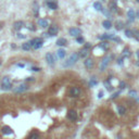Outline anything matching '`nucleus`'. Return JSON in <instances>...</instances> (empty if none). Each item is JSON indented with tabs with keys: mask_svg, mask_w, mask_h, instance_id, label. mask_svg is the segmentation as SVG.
Returning a JSON list of instances; mask_svg holds the SVG:
<instances>
[{
	"mask_svg": "<svg viewBox=\"0 0 139 139\" xmlns=\"http://www.w3.org/2000/svg\"><path fill=\"white\" fill-rule=\"evenodd\" d=\"M57 43V45L59 46V47H63V46H65L66 43H68V40H66L65 38H63V37H61V38L58 39L57 43Z\"/></svg>",
	"mask_w": 139,
	"mask_h": 139,
	"instance_id": "f3484780",
	"label": "nucleus"
},
{
	"mask_svg": "<svg viewBox=\"0 0 139 139\" xmlns=\"http://www.w3.org/2000/svg\"><path fill=\"white\" fill-rule=\"evenodd\" d=\"M65 54H66V51L64 49H59L57 51V55H58V58H59V59H64Z\"/></svg>",
	"mask_w": 139,
	"mask_h": 139,
	"instance_id": "6ab92c4d",
	"label": "nucleus"
},
{
	"mask_svg": "<svg viewBox=\"0 0 139 139\" xmlns=\"http://www.w3.org/2000/svg\"><path fill=\"white\" fill-rule=\"evenodd\" d=\"M28 137L31 138V139H37V138L40 137V134L37 133V131H33V133H31L28 135Z\"/></svg>",
	"mask_w": 139,
	"mask_h": 139,
	"instance_id": "393cba45",
	"label": "nucleus"
},
{
	"mask_svg": "<svg viewBox=\"0 0 139 139\" xmlns=\"http://www.w3.org/2000/svg\"><path fill=\"white\" fill-rule=\"evenodd\" d=\"M134 36H135V38L139 41V32H138V31H135V32H134Z\"/></svg>",
	"mask_w": 139,
	"mask_h": 139,
	"instance_id": "72a5a7b5",
	"label": "nucleus"
},
{
	"mask_svg": "<svg viewBox=\"0 0 139 139\" xmlns=\"http://www.w3.org/2000/svg\"><path fill=\"white\" fill-rule=\"evenodd\" d=\"M127 17H129V20H134V18L136 17V12L133 9H129V10L127 11Z\"/></svg>",
	"mask_w": 139,
	"mask_h": 139,
	"instance_id": "412c9836",
	"label": "nucleus"
},
{
	"mask_svg": "<svg viewBox=\"0 0 139 139\" xmlns=\"http://www.w3.org/2000/svg\"><path fill=\"white\" fill-rule=\"evenodd\" d=\"M0 65H1V62H0Z\"/></svg>",
	"mask_w": 139,
	"mask_h": 139,
	"instance_id": "49530a36",
	"label": "nucleus"
},
{
	"mask_svg": "<svg viewBox=\"0 0 139 139\" xmlns=\"http://www.w3.org/2000/svg\"><path fill=\"white\" fill-rule=\"evenodd\" d=\"M84 48H85V49L89 50L90 48H91V43H85V46H84Z\"/></svg>",
	"mask_w": 139,
	"mask_h": 139,
	"instance_id": "473e14b6",
	"label": "nucleus"
},
{
	"mask_svg": "<svg viewBox=\"0 0 139 139\" xmlns=\"http://www.w3.org/2000/svg\"><path fill=\"white\" fill-rule=\"evenodd\" d=\"M98 84V82H97V79L95 77H92L91 79H90V82H89V86L90 87H92V86H96V85Z\"/></svg>",
	"mask_w": 139,
	"mask_h": 139,
	"instance_id": "c85d7f7f",
	"label": "nucleus"
},
{
	"mask_svg": "<svg viewBox=\"0 0 139 139\" xmlns=\"http://www.w3.org/2000/svg\"><path fill=\"white\" fill-rule=\"evenodd\" d=\"M69 33L71 36L77 37V36H80V35H82V31H80L79 28H76V27H72V28L69 29Z\"/></svg>",
	"mask_w": 139,
	"mask_h": 139,
	"instance_id": "0eeeda50",
	"label": "nucleus"
},
{
	"mask_svg": "<svg viewBox=\"0 0 139 139\" xmlns=\"http://www.w3.org/2000/svg\"><path fill=\"white\" fill-rule=\"evenodd\" d=\"M129 96L130 97H136L137 96V91H136V90H130V91H129Z\"/></svg>",
	"mask_w": 139,
	"mask_h": 139,
	"instance_id": "2f4dec72",
	"label": "nucleus"
},
{
	"mask_svg": "<svg viewBox=\"0 0 139 139\" xmlns=\"http://www.w3.org/2000/svg\"><path fill=\"white\" fill-rule=\"evenodd\" d=\"M22 49L24 50V51H29V50L32 49V45L29 43V41L28 43H24L22 45Z\"/></svg>",
	"mask_w": 139,
	"mask_h": 139,
	"instance_id": "5701e85b",
	"label": "nucleus"
},
{
	"mask_svg": "<svg viewBox=\"0 0 139 139\" xmlns=\"http://www.w3.org/2000/svg\"><path fill=\"white\" fill-rule=\"evenodd\" d=\"M117 63H119L120 65H122V64H123V59H122V58H120V59H117Z\"/></svg>",
	"mask_w": 139,
	"mask_h": 139,
	"instance_id": "ea45409f",
	"label": "nucleus"
},
{
	"mask_svg": "<svg viewBox=\"0 0 139 139\" xmlns=\"http://www.w3.org/2000/svg\"><path fill=\"white\" fill-rule=\"evenodd\" d=\"M47 6L51 10H57L58 9V3L55 0H47Z\"/></svg>",
	"mask_w": 139,
	"mask_h": 139,
	"instance_id": "9b49d317",
	"label": "nucleus"
},
{
	"mask_svg": "<svg viewBox=\"0 0 139 139\" xmlns=\"http://www.w3.org/2000/svg\"><path fill=\"white\" fill-rule=\"evenodd\" d=\"M110 8H111V10H115L116 9V6H115L114 2H111L110 3Z\"/></svg>",
	"mask_w": 139,
	"mask_h": 139,
	"instance_id": "f704fd0d",
	"label": "nucleus"
},
{
	"mask_svg": "<svg viewBox=\"0 0 139 139\" xmlns=\"http://www.w3.org/2000/svg\"><path fill=\"white\" fill-rule=\"evenodd\" d=\"M119 95H120V92H114V94L111 96V99H115V98H117L119 97Z\"/></svg>",
	"mask_w": 139,
	"mask_h": 139,
	"instance_id": "c9c22d12",
	"label": "nucleus"
},
{
	"mask_svg": "<svg viewBox=\"0 0 139 139\" xmlns=\"http://www.w3.org/2000/svg\"><path fill=\"white\" fill-rule=\"evenodd\" d=\"M88 54H89V50L85 49V48H83V49H80L79 51H78V55H79V58H87Z\"/></svg>",
	"mask_w": 139,
	"mask_h": 139,
	"instance_id": "2eb2a0df",
	"label": "nucleus"
},
{
	"mask_svg": "<svg viewBox=\"0 0 139 139\" xmlns=\"http://www.w3.org/2000/svg\"><path fill=\"white\" fill-rule=\"evenodd\" d=\"M76 43H85L84 37H82V36H77V37H76Z\"/></svg>",
	"mask_w": 139,
	"mask_h": 139,
	"instance_id": "c756f323",
	"label": "nucleus"
},
{
	"mask_svg": "<svg viewBox=\"0 0 139 139\" xmlns=\"http://www.w3.org/2000/svg\"><path fill=\"white\" fill-rule=\"evenodd\" d=\"M125 35L128 38H131V37H134V32L130 31V29H125Z\"/></svg>",
	"mask_w": 139,
	"mask_h": 139,
	"instance_id": "bb28decb",
	"label": "nucleus"
},
{
	"mask_svg": "<svg viewBox=\"0 0 139 139\" xmlns=\"http://www.w3.org/2000/svg\"><path fill=\"white\" fill-rule=\"evenodd\" d=\"M130 54L131 53H130V51H129L128 48H125V49L123 50V55H124V57H129Z\"/></svg>",
	"mask_w": 139,
	"mask_h": 139,
	"instance_id": "7c9ffc66",
	"label": "nucleus"
},
{
	"mask_svg": "<svg viewBox=\"0 0 139 139\" xmlns=\"http://www.w3.org/2000/svg\"><path fill=\"white\" fill-rule=\"evenodd\" d=\"M32 71H34V72H39V71H40V68H37V66H32Z\"/></svg>",
	"mask_w": 139,
	"mask_h": 139,
	"instance_id": "4c0bfd02",
	"label": "nucleus"
},
{
	"mask_svg": "<svg viewBox=\"0 0 139 139\" xmlns=\"http://www.w3.org/2000/svg\"><path fill=\"white\" fill-rule=\"evenodd\" d=\"M46 61H47V63L49 64V65H53L54 64V55L52 54V53L48 52L47 54H46Z\"/></svg>",
	"mask_w": 139,
	"mask_h": 139,
	"instance_id": "1a4fd4ad",
	"label": "nucleus"
},
{
	"mask_svg": "<svg viewBox=\"0 0 139 139\" xmlns=\"http://www.w3.org/2000/svg\"><path fill=\"white\" fill-rule=\"evenodd\" d=\"M29 43L32 45V48L33 49H39V48L43 47V40L39 37H36V38H33L29 40Z\"/></svg>",
	"mask_w": 139,
	"mask_h": 139,
	"instance_id": "7ed1b4c3",
	"label": "nucleus"
},
{
	"mask_svg": "<svg viewBox=\"0 0 139 139\" xmlns=\"http://www.w3.org/2000/svg\"><path fill=\"white\" fill-rule=\"evenodd\" d=\"M125 87H126V84H125V82H121V83H120V88H121V89H124Z\"/></svg>",
	"mask_w": 139,
	"mask_h": 139,
	"instance_id": "e433bc0d",
	"label": "nucleus"
},
{
	"mask_svg": "<svg viewBox=\"0 0 139 139\" xmlns=\"http://www.w3.org/2000/svg\"><path fill=\"white\" fill-rule=\"evenodd\" d=\"M137 1H138V2H139V0H137Z\"/></svg>",
	"mask_w": 139,
	"mask_h": 139,
	"instance_id": "de8ad7c7",
	"label": "nucleus"
},
{
	"mask_svg": "<svg viewBox=\"0 0 139 139\" xmlns=\"http://www.w3.org/2000/svg\"><path fill=\"white\" fill-rule=\"evenodd\" d=\"M112 40H114V41H116V43H121V39H120L119 38V37H113V38H112Z\"/></svg>",
	"mask_w": 139,
	"mask_h": 139,
	"instance_id": "58836bf2",
	"label": "nucleus"
},
{
	"mask_svg": "<svg viewBox=\"0 0 139 139\" xmlns=\"http://www.w3.org/2000/svg\"><path fill=\"white\" fill-rule=\"evenodd\" d=\"M94 8L96 9L97 11H101V10H102V4H101L99 1H96L94 3Z\"/></svg>",
	"mask_w": 139,
	"mask_h": 139,
	"instance_id": "a878e982",
	"label": "nucleus"
},
{
	"mask_svg": "<svg viewBox=\"0 0 139 139\" xmlns=\"http://www.w3.org/2000/svg\"><path fill=\"white\" fill-rule=\"evenodd\" d=\"M136 54H137V57H138V59H139V49L137 50V52H136Z\"/></svg>",
	"mask_w": 139,
	"mask_h": 139,
	"instance_id": "a18cd8bd",
	"label": "nucleus"
},
{
	"mask_svg": "<svg viewBox=\"0 0 139 139\" xmlns=\"http://www.w3.org/2000/svg\"><path fill=\"white\" fill-rule=\"evenodd\" d=\"M110 59H111V57H106L102 60V62H101V64H100V70L101 71H104V69L108 66L109 62H110Z\"/></svg>",
	"mask_w": 139,
	"mask_h": 139,
	"instance_id": "f8f14e48",
	"label": "nucleus"
},
{
	"mask_svg": "<svg viewBox=\"0 0 139 139\" xmlns=\"http://www.w3.org/2000/svg\"><path fill=\"white\" fill-rule=\"evenodd\" d=\"M69 95H70V97H72V98H78V97L82 95V88L78 87V86L72 87L71 89L69 90Z\"/></svg>",
	"mask_w": 139,
	"mask_h": 139,
	"instance_id": "20e7f679",
	"label": "nucleus"
},
{
	"mask_svg": "<svg viewBox=\"0 0 139 139\" xmlns=\"http://www.w3.org/2000/svg\"><path fill=\"white\" fill-rule=\"evenodd\" d=\"M123 27H124V23H123L122 21H117V22L115 23V28H116L117 31H121Z\"/></svg>",
	"mask_w": 139,
	"mask_h": 139,
	"instance_id": "b1692460",
	"label": "nucleus"
},
{
	"mask_svg": "<svg viewBox=\"0 0 139 139\" xmlns=\"http://www.w3.org/2000/svg\"><path fill=\"white\" fill-rule=\"evenodd\" d=\"M77 117H78V115L75 110H70L68 112V119L71 122H76L77 121Z\"/></svg>",
	"mask_w": 139,
	"mask_h": 139,
	"instance_id": "423d86ee",
	"label": "nucleus"
},
{
	"mask_svg": "<svg viewBox=\"0 0 139 139\" xmlns=\"http://www.w3.org/2000/svg\"><path fill=\"white\" fill-rule=\"evenodd\" d=\"M100 47L102 48L103 50H108L110 46H109V43H106V41H103V43H100Z\"/></svg>",
	"mask_w": 139,
	"mask_h": 139,
	"instance_id": "cd10ccee",
	"label": "nucleus"
},
{
	"mask_svg": "<svg viewBox=\"0 0 139 139\" xmlns=\"http://www.w3.org/2000/svg\"><path fill=\"white\" fill-rule=\"evenodd\" d=\"M113 37H114L113 34H103L101 36H99V39H101V40H108V39H112Z\"/></svg>",
	"mask_w": 139,
	"mask_h": 139,
	"instance_id": "a211bd4d",
	"label": "nucleus"
},
{
	"mask_svg": "<svg viewBox=\"0 0 139 139\" xmlns=\"http://www.w3.org/2000/svg\"><path fill=\"white\" fill-rule=\"evenodd\" d=\"M12 88V83H11V78L9 76H4L1 79V89L9 90Z\"/></svg>",
	"mask_w": 139,
	"mask_h": 139,
	"instance_id": "f03ea898",
	"label": "nucleus"
},
{
	"mask_svg": "<svg viewBox=\"0 0 139 139\" xmlns=\"http://www.w3.org/2000/svg\"><path fill=\"white\" fill-rule=\"evenodd\" d=\"M117 113H119L120 115H125L126 114V108H124L123 105H117Z\"/></svg>",
	"mask_w": 139,
	"mask_h": 139,
	"instance_id": "aec40b11",
	"label": "nucleus"
},
{
	"mask_svg": "<svg viewBox=\"0 0 139 139\" xmlns=\"http://www.w3.org/2000/svg\"><path fill=\"white\" fill-rule=\"evenodd\" d=\"M20 38H25V36H23V34H17Z\"/></svg>",
	"mask_w": 139,
	"mask_h": 139,
	"instance_id": "37998d69",
	"label": "nucleus"
},
{
	"mask_svg": "<svg viewBox=\"0 0 139 139\" xmlns=\"http://www.w3.org/2000/svg\"><path fill=\"white\" fill-rule=\"evenodd\" d=\"M58 32H59V28H58V26H55V25H51V26H49V28H48V35H49V36H55V35L58 34Z\"/></svg>",
	"mask_w": 139,
	"mask_h": 139,
	"instance_id": "6e6552de",
	"label": "nucleus"
},
{
	"mask_svg": "<svg viewBox=\"0 0 139 139\" xmlns=\"http://www.w3.org/2000/svg\"><path fill=\"white\" fill-rule=\"evenodd\" d=\"M1 133L3 134V135H10V134H12V128L9 126H3L1 128Z\"/></svg>",
	"mask_w": 139,
	"mask_h": 139,
	"instance_id": "4468645a",
	"label": "nucleus"
},
{
	"mask_svg": "<svg viewBox=\"0 0 139 139\" xmlns=\"http://www.w3.org/2000/svg\"><path fill=\"white\" fill-rule=\"evenodd\" d=\"M34 77H28V78H27V79H26V82H34Z\"/></svg>",
	"mask_w": 139,
	"mask_h": 139,
	"instance_id": "a19ab883",
	"label": "nucleus"
},
{
	"mask_svg": "<svg viewBox=\"0 0 139 139\" xmlns=\"http://www.w3.org/2000/svg\"><path fill=\"white\" fill-rule=\"evenodd\" d=\"M102 26L105 29H110L111 27H112V23H111V21L105 20V21H103V22H102Z\"/></svg>",
	"mask_w": 139,
	"mask_h": 139,
	"instance_id": "4be33fe9",
	"label": "nucleus"
},
{
	"mask_svg": "<svg viewBox=\"0 0 139 139\" xmlns=\"http://www.w3.org/2000/svg\"><path fill=\"white\" fill-rule=\"evenodd\" d=\"M14 29L15 31H20V29H22L23 27H24V22L23 21H17V22L14 23Z\"/></svg>",
	"mask_w": 139,
	"mask_h": 139,
	"instance_id": "dca6fc26",
	"label": "nucleus"
},
{
	"mask_svg": "<svg viewBox=\"0 0 139 139\" xmlns=\"http://www.w3.org/2000/svg\"><path fill=\"white\" fill-rule=\"evenodd\" d=\"M84 65H85V68H87V69H92L95 65V62L92 59L87 58V59H85V61H84Z\"/></svg>",
	"mask_w": 139,
	"mask_h": 139,
	"instance_id": "9d476101",
	"label": "nucleus"
},
{
	"mask_svg": "<svg viewBox=\"0 0 139 139\" xmlns=\"http://www.w3.org/2000/svg\"><path fill=\"white\" fill-rule=\"evenodd\" d=\"M38 25L43 28H46V27L49 26V22L46 18H40V20H38Z\"/></svg>",
	"mask_w": 139,
	"mask_h": 139,
	"instance_id": "ddd939ff",
	"label": "nucleus"
},
{
	"mask_svg": "<svg viewBox=\"0 0 139 139\" xmlns=\"http://www.w3.org/2000/svg\"><path fill=\"white\" fill-rule=\"evenodd\" d=\"M78 59H79V55H78V53H76V52L72 53V54L70 55L68 59L63 62V66H64V68H70V66L74 65V64L78 61Z\"/></svg>",
	"mask_w": 139,
	"mask_h": 139,
	"instance_id": "f257e3e1",
	"label": "nucleus"
},
{
	"mask_svg": "<svg viewBox=\"0 0 139 139\" xmlns=\"http://www.w3.org/2000/svg\"><path fill=\"white\" fill-rule=\"evenodd\" d=\"M17 66H20V68H24V64H22V63H18V64H17Z\"/></svg>",
	"mask_w": 139,
	"mask_h": 139,
	"instance_id": "c03bdc74",
	"label": "nucleus"
},
{
	"mask_svg": "<svg viewBox=\"0 0 139 139\" xmlns=\"http://www.w3.org/2000/svg\"><path fill=\"white\" fill-rule=\"evenodd\" d=\"M102 97H103V92L100 91V92L98 94V98H102Z\"/></svg>",
	"mask_w": 139,
	"mask_h": 139,
	"instance_id": "79ce46f5",
	"label": "nucleus"
},
{
	"mask_svg": "<svg viewBox=\"0 0 139 139\" xmlns=\"http://www.w3.org/2000/svg\"><path fill=\"white\" fill-rule=\"evenodd\" d=\"M28 89V86H27L26 83H22V84H20L17 88H14V94H21V92H24L26 91V90Z\"/></svg>",
	"mask_w": 139,
	"mask_h": 139,
	"instance_id": "39448f33",
	"label": "nucleus"
}]
</instances>
